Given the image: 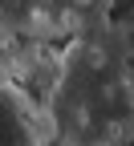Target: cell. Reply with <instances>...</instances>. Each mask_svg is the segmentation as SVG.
I'll return each mask as SVG.
<instances>
[{
	"mask_svg": "<svg viewBox=\"0 0 134 146\" xmlns=\"http://www.w3.org/2000/svg\"><path fill=\"white\" fill-rule=\"evenodd\" d=\"M53 126L65 146H134V77L77 45L53 94Z\"/></svg>",
	"mask_w": 134,
	"mask_h": 146,
	"instance_id": "1",
	"label": "cell"
},
{
	"mask_svg": "<svg viewBox=\"0 0 134 146\" xmlns=\"http://www.w3.org/2000/svg\"><path fill=\"white\" fill-rule=\"evenodd\" d=\"M41 118L12 85H0V146H41Z\"/></svg>",
	"mask_w": 134,
	"mask_h": 146,
	"instance_id": "2",
	"label": "cell"
}]
</instances>
